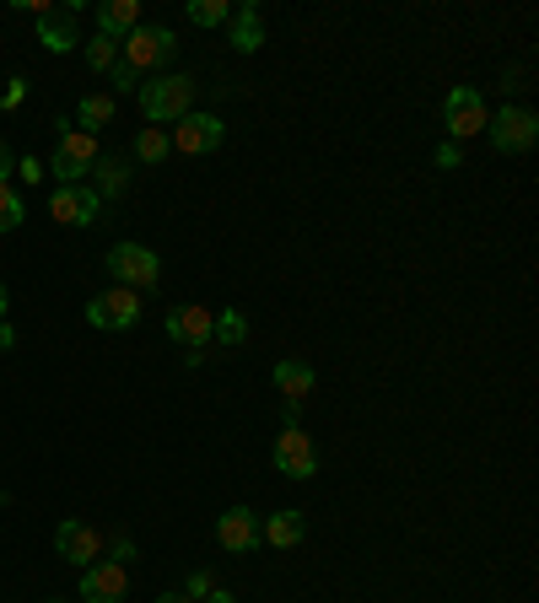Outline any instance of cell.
<instances>
[{"label": "cell", "instance_id": "cell-1", "mask_svg": "<svg viewBox=\"0 0 539 603\" xmlns=\"http://www.w3.org/2000/svg\"><path fill=\"white\" fill-rule=\"evenodd\" d=\"M141 114L146 124H178L184 114H195V76L173 71V76H157L141 86Z\"/></svg>", "mask_w": 539, "mask_h": 603}, {"label": "cell", "instance_id": "cell-2", "mask_svg": "<svg viewBox=\"0 0 539 603\" xmlns=\"http://www.w3.org/2000/svg\"><path fill=\"white\" fill-rule=\"evenodd\" d=\"M103 264H108L114 285H125V291H152V285L163 281V259L146 242H114Z\"/></svg>", "mask_w": 539, "mask_h": 603}, {"label": "cell", "instance_id": "cell-3", "mask_svg": "<svg viewBox=\"0 0 539 603\" xmlns=\"http://www.w3.org/2000/svg\"><path fill=\"white\" fill-rule=\"evenodd\" d=\"M97 157H103L97 135H86V129H71V124L60 119V146H54V157H49V173L60 178V189H65V184H82Z\"/></svg>", "mask_w": 539, "mask_h": 603}, {"label": "cell", "instance_id": "cell-4", "mask_svg": "<svg viewBox=\"0 0 539 603\" xmlns=\"http://www.w3.org/2000/svg\"><path fill=\"white\" fill-rule=\"evenodd\" d=\"M173 54H178L173 28H146V22H141L135 33H125V39H120V60H125L135 76H141V71H163Z\"/></svg>", "mask_w": 539, "mask_h": 603}, {"label": "cell", "instance_id": "cell-5", "mask_svg": "<svg viewBox=\"0 0 539 603\" xmlns=\"http://www.w3.org/2000/svg\"><path fill=\"white\" fill-rule=\"evenodd\" d=\"M486 135H491V146H497L501 157H524V152H535V141H539V114L507 103L501 114L486 119Z\"/></svg>", "mask_w": 539, "mask_h": 603}, {"label": "cell", "instance_id": "cell-6", "mask_svg": "<svg viewBox=\"0 0 539 603\" xmlns=\"http://www.w3.org/2000/svg\"><path fill=\"white\" fill-rule=\"evenodd\" d=\"M270 458H276V469H281L287 480H313V475H319V447H313V437H308L302 426H281Z\"/></svg>", "mask_w": 539, "mask_h": 603}, {"label": "cell", "instance_id": "cell-7", "mask_svg": "<svg viewBox=\"0 0 539 603\" xmlns=\"http://www.w3.org/2000/svg\"><path fill=\"white\" fill-rule=\"evenodd\" d=\"M486 97L475 92V86H454L448 92V103H443V124H448V141H469V135H486Z\"/></svg>", "mask_w": 539, "mask_h": 603}, {"label": "cell", "instance_id": "cell-8", "mask_svg": "<svg viewBox=\"0 0 539 603\" xmlns=\"http://www.w3.org/2000/svg\"><path fill=\"white\" fill-rule=\"evenodd\" d=\"M167 141H173V152H184V157H206V152H216V146L227 141V124L216 119V114H184L178 129H167Z\"/></svg>", "mask_w": 539, "mask_h": 603}, {"label": "cell", "instance_id": "cell-9", "mask_svg": "<svg viewBox=\"0 0 539 603\" xmlns=\"http://www.w3.org/2000/svg\"><path fill=\"white\" fill-rule=\"evenodd\" d=\"M86 323H97V329H135L141 323V291H125V285L97 291L86 302Z\"/></svg>", "mask_w": 539, "mask_h": 603}, {"label": "cell", "instance_id": "cell-10", "mask_svg": "<svg viewBox=\"0 0 539 603\" xmlns=\"http://www.w3.org/2000/svg\"><path fill=\"white\" fill-rule=\"evenodd\" d=\"M97 210H103V200H97L86 184H65V189L49 195V216H54L60 227H92Z\"/></svg>", "mask_w": 539, "mask_h": 603}, {"label": "cell", "instance_id": "cell-11", "mask_svg": "<svg viewBox=\"0 0 539 603\" xmlns=\"http://www.w3.org/2000/svg\"><path fill=\"white\" fill-rule=\"evenodd\" d=\"M129 576L120 561H92L82 571V603H125Z\"/></svg>", "mask_w": 539, "mask_h": 603}, {"label": "cell", "instance_id": "cell-12", "mask_svg": "<svg viewBox=\"0 0 539 603\" xmlns=\"http://www.w3.org/2000/svg\"><path fill=\"white\" fill-rule=\"evenodd\" d=\"M167 334H173L178 345H210V334H216V313H210L206 302H184V308L167 313Z\"/></svg>", "mask_w": 539, "mask_h": 603}, {"label": "cell", "instance_id": "cell-13", "mask_svg": "<svg viewBox=\"0 0 539 603\" xmlns=\"http://www.w3.org/2000/svg\"><path fill=\"white\" fill-rule=\"evenodd\" d=\"M54 550H60V561L92 565V561H97V550H103V533H97V528H86V523H76V518H65V523L54 528Z\"/></svg>", "mask_w": 539, "mask_h": 603}, {"label": "cell", "instance_id": "cell-14", "mask_svg": "<svg viewBox=\"0 0 539 603\" xmlns=\"http://www.w3.org/2000/svg\"><path fill=\"white\" fill-rule=\"evenodd\" d=\"M216 544L232 550V555H249L253 544H259V518H253L249 507H227L216 518Z\"/></svg>", "mask_w": 539, "mask_h": 603}, {"label": "cell", "instance_id": "cell-15", "mask_svg": "<svg viewBox=\"0 0 539 603\" xmlns=\"http://www.w3.org/2000/svg\"><path fill=\"white\" fill-rule=\"evenodd\" d=\"M76 22H82V6H65V11H49V17H39V43L49 49V54H71V49L82 43Z\"/></svg>", "mask_w": 539, "mask_h": 603}, {"label": "cell", "instance_id": "cell-16", "mask_svg": "<svg viewBox=\"0 0 539 603\" xmlns=\"http://www.w3.org/2000/svg\"><path fill=\"white\" fill-rule=\"evenodd\" d=\"M302 533H308V518H302L297 507H287V512H270V518L259 523V539H265L270 550H297V544H302Z\"/></svg>", "mask_w": 539, "mask_h": 603}, {"label": "cell", "instance_id": "cell-17", "mask_svg": "<svg viewBox=\"0 0 539 603\" xmlns=\"http://www.w3.org/2000/svg\"><path fill=\"white\" fill-rule=\"evenodd\" d=\"M141 28V0H103L97 6V33L103 39H125Z\"/></svg>", "mask_w": 539, "mask_h": 603}, {"label": "cell", "instance_id": "cell-18", "mask_svg": "<svg viewBox=\"0 0 539 603\" xmlns=\"http://www.w3.org/2000/svg\"><path fill=\"white\" fill-rule=\"evenodd\" d=\"M125 189H129V162L125 157L92 162V195H97V200H120Z\"/></svg>", "mask_w": 539, "mask_h": 603}, {"label": "cell", "instance_id": "cell-19", "mask_svg": "<svg viewBox=\"0 0 539 603\" xmlns=\"http://www.w3.org/2000/svg\"><path fill=\"white\" fill-rule=\"evenodd\" d=\"M265 43V22H259V6H232V49L238 54H253Z\"/></svg>", "mask_w": 539, "mask_h": 603}, {"label": "cell", "instance_id": "cell-20", "mask_svg": "<svg viewBox=\"0 0 539 603\" xmlns=\"http://www.w3.org/2000/svg\"><path fill=\"white\" fill-rule=\"evenodd\" d=\"M276 388L287 394V404H302L308 394H313V366L308 362H276Z\"/></svg>", "mask_w": 539, "mask_h": 603}, {"label": "cell", "instance_id": "cell-21", "mask_svg": "<svg viewBox=\"0 0 539 603\" xmlns=\"http://www.w3.org/2000/svg\"><path fill=\"white\" fill-rule=\"evenodd\" d=\"M114 114H120V103H114L108 92H92V97L76 103V129L97 135V129H108V124H114Z\"/></svg>", "mask_w": 539, "mask_h": 603}, {"label": "cell", "instance_id": "cell-22", "mask_svg": "<svg viewBox=\"0 0 539 603\" xmlns=\"http://www.w3.org/2000/svg\"><path fill=\"white\" fill-rule=\"evenodd\" d=\"M167 152H173V141H167L163 124H146V129L135 135V157H141V162H152V167H157V162H167Z\"/></svg>", "mask_w": 539, "mask_h": 603}, {"label": "cell", "instance_id": "cell-23", "mask_svg": "<svg viewBox=\"0 0 539 603\" xmlns=\"http://www.w3.org/2000/svg\"><path fill=\"white\" fill-rule=\"evenodd\" d=\"M189 22L195 28H221V22H232V6L227 0H189Z\"/></svg>", "mask_w": 539, "mask_h": 603}, {"label": "cell", "instance_id": "cell-24", "mask_svg": "<svg viewBox=\"0 0 539 603\" xmlns=\"http://www.w3.org/2000/svg\"><path fill=\"white\" fill-rule=\"evenodd\" d=\"M86 65H92L97 76H108V71L120 65V39H103V33H97V39L86 43Z\"/></svg>", "mask_w": 539, "mask_h": 603}, {"label": "cell", "instance_id": "cell-25", "mask_svg": "<svg viewBox=\"0 0 539 603\" xmlns=\"http://www.w3.org/2000/svg\"><path fill=\"white\" fill-rule=\"evenodd\" d=\"M22 216H28V200H22L11 184H0V232H17Z\"/></svg>", "mask_w": 539, "mask_h": 603}, {"label": "cell", "instance_id": "cell-26", "mask_svg": "<svg viewBox=\"0 0 539 603\" xmlns=\"http://www.w3.org/2000/svg\"><path fill=\"white\" fill-rule=\"evenodd\" d=\"M243 334H249V319H243L238 308H227V313L216 319V334H210V340H221V345H243Z\"/></svg>", "mask_w": 539, "mask_h": 603}, {"label": "cell", "instance_id": "cell-27", "mask_svg": "<svg viewBox=\"0 0 539 603\" xmlns=\"http://www.w3.org/2000/svg\"><path fill=\"white\" fill-rule=\"evenodd\" d=\"M17 178H22V184H43V178H49V167H43L39 157H22V162H17Z\"/></svg>", "mask_w": 539, "mask_h": 603}, {"label": "cell", "instance_id": "cell-28", "mask_svg": "<svg viewBox=\"0 0 539 603\" xmlns=\"http://www.w3.org/2000/svg\"><path fill=\"white\" fill-rule=\"evenodd\" d=\"M210 588H216V582H210V571H189V588H184V593H189V599L200 603L210 593Z\"/></svg>", "mask_w": 539, "mask_h": 603}, {"label": "cell", "instance_id": "cell-29", "mask_svg": "<svg viewBox=\"0 0 539 603\" xmlns=\"http://www.w3.org/2000/svg\"><path fill=\"white\" fill-rule=\"evenodd\" d=\"M22 97H28V81L17 76L11 86H6V92H0V108H22Z\"/></svg>", "mask_w": 539, "mask_h": 603}, {"label": "cell", "instance_id": "cell-30", "mask_svg": "<svg viewBox=\"0 0 539 603\" xmlns=\"http://www.w3.org/2000/svg\"><path fill=\"white\" fill-rule=\"evenodd\" d=\"M108 81H114V86H120V92H129V86H135V71H129L125 60H120V65H114V71H108Z\"/></svg>", "mask_w": 539, "mask_h": 603}, {"label": "cell", "instance_id": "cell-31", "mask_svg": "<svg viewBox=\"0 0 539 603\" xmlns=\"http://www.w3.org/2000/svg\"><path fill=\"white\" fill-rule=\"evenodd\" d=\"M458 162H464V152H458L454 141H448V146H437V167H458Z\"/></svg>", "mask_w": 539, "mask_h": 603}, {"label": "cell", "instance_id": "cell-32", "mask_svg": "<svg viewBox=\"0 0 539 603\" xmlns=\"http://www.w3.org/2000/svg\"><path fill=\"white\" fill-rule=\"evenodd\" d=\"M11 173H17V157H11V146H6V141H0V184H6V178H11Z\"/></svg>", "mask_w": 539, "mask_h": 603}, {"label": "cell", "instance_id": "cell-33", "mask_svg": "<svg viewBox=\"0 0 539 603\" xmlns=\"http://www.w3.org/2000/svg\"><path fill=\"white\" fill-rule=\"evenodd\" d=\"M200 603H238V599H232L227 588H210V593H206V599H200Z\"/></svg>", "mask_w": 539, "mask_h": 603}, {"label": "cell", "instance_id": "cell-34", "mask_svg": "<svg viewBox=\"0 0 539 603\" xmlns=\"http://www.w3.org/2000/svg\"><path fill=\"white\" fill-rule=\"evenodd\" d=\"M11 345H17V329H11V323H0V351H11Z\"/></svg>", "mask_w": 539, "mask_h": 603}, {"label": "cell", "instance_id": "cell-35", "mask_svg": "<svg viewBox=\"0 0 539 603\" xmlns=\"http://www.w3.org/2000/svg\"><path fill=\"white\" fill-rule=\"evenodd\" d=\"M157 603H195V599H189V593H163Z\"/></svg>", "mask_w": 539, "mask_h": 603}, {"label": "cell", "instance_id": "cell-36", "mask_svg": "<svg viewBox=\"0 0 539 603\" xmlns=\"http://www.w3.org/2000/svg\"><path fill=\"white\" fill-rule=\"evenodd\" d=\"M6 308H11V302H6V285H0V323H6Z\"/></svg>", "mask_w": 539, "mask_h": 603}, {"label": "cell", "instance_id": "cell-37", "mask_svg": "<svg viewBox=\"0 0 539 603\" xmlns=\"http://www.w3.org/2000/svg\"><path fill=\"white\" fill-rule=\"evenodd\" d=\"M0 507H6V490H0Z\"/></svg>", "mask_w": 539, "mask_h": 603}, {"label": "cell", "instance_id": "cell-38", "mask_svg": "<svg viewBox=\"0 0 539 603\" xmlns=\"http://www.w3.org/2000/svg\"><path fill=\"white\" fill-rule=\"evenodd\" d=\"M49 603H65V599H49Z\"/></svg>", "mask_w": 539, "mask_h": 603}]
</instances>
